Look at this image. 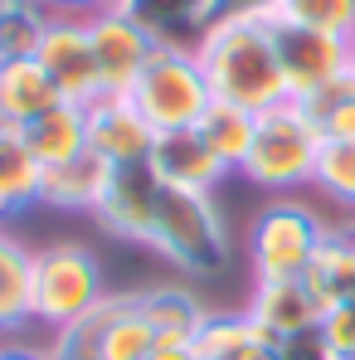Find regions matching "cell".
Returning <instances> with one entry per match:
<instances>
[{
  "instance_id": "1",
  "label": "cell",
  "mask_w": 355,
  "mask_h": 360,
  "mask_svg": "<svg viewBox=\"0 0 355 360\" xmlns=\"http://www.w3.org/2000/svg\"><path fill=\"white\" fill-rule=\"evenodd\" d=\"M200 68L209 78L214 103H234L243 112H268L292 103L288 78L278 63L273 25H243V20H214L200 39Z\"/></svg>"
},
{
  "instance_id": "2",
  "label": "cell",
  "mask_w": 355,
  "mask_h": 360,
  "mask_svg": "<svg viewBox=\"0 0 355 360\" xmlns=\"http://www.w3.org/2000/svg\"><path fill=\"white\" fill-rule=\"evenodd\" d=\"M146 243H151L161 258H171L180 273H195V278H214V273H224V263H229L224 214H219L214 195H195V190H171V185H166Z\"/></svg>"
},
{
  "instance_id": "3",
  "label": "cell",
  "mask_w": 355,
  "mask_h": 360,
  "mask_svg": "<svg viewBox=\"0 0 355 360\" xmlns=\"http://www.w3.org/2000/svg\"><path fill=\"white\" fill-rule=\"evenodd\" d=\"M316 156H321L316 122L306 117L302 103H283V108L258 112L253 146H248V161L238 166V176L253 180L258 190L283 195V190H297V185H311Z\"/></svg>"
},
{
  "instance_id": "4",
  "label": "cell",
  "mask_w": 355,
  "mask_h": 360,
  "mask_svg": "<svg viewBox=\"0 0 355 360\" xmlns=\"http://www.w3.org/2000/svg\"><path fill=\"white\" fill-rule=\"evenodd\" d=\"M131 103H136L141 117L156 127V136L161 131H190V127H200V117L214 108V93H209V78L200 68V54L161 44L151 54V63H146V73L136 78Z\"/></svg>"
},
{
  "instance_id": "5",
  "label": "cell",
  "mask_w": 355,
  "mask_h": 360,
  "mask_svg": "<svg viewBox=\"0 0 355 360\" xmlns=\"http://www.w3.org/2000/svg\"><path fill=\"white\" fill-rule=\"evenodd\" d=\"M108 297L103 263L83 243H49L34 253V321L54 336L78 326L93 307Z\"/></svg>"
},
{
  "instance_id": "6",
  "label": "cell",
  "mask_w": 355,
  "mask_h": 360,
  "mask_svg": "<svg viewBox=\"0 0 355 360\" xmlns=\"http://www.w3.org/2000/svg\"><path fill=\"white\" fill-rule=\"evenodd\" d=\"M326 224L316 210H306L302 200H278L268 205L253 229H248V263L258 273V283H292L306 278V268L316 263L321 243H326Z\"/></svg>"
},
{
  "instance_id": "7",
  "label": "cell",
  "mask_w": 355,
  "mask_h": 360,
  "mask_svg": "<svg viewBox=\"0 0 355 360\" xmlns=\"http://www.w3.org/2000/svg\"><path fill=\"white\" fill-rule=\"evenodd\" d=\"M273 44H278V63H283L292 103H311L321 88H331L341 73H351V44L341 34H321V30L273 20Z\"/></svg>"
},
{
  "instance_id": "8",
  "label": "cell",
  "mask_w": 355,
  "mask_h": 360,
  "mask_svg": "<svg viewBox=\"0 0 355 360\" xmlns=\"http://www.w3.org/2000/svg\"><path fill=\"white\" fill-rule=\"evenodd\" d=\"M34 63L49 73V83L59 88L63 103L88 108L93 98H103V73H98V54H93L88 20H78V15H54L49 30H44V39H39Z\"/></svg>"
},
{
  "instance_id": "9",
  "label": "cell",
  "mask_w": 355,
  "mask_h": 360,
  "mask_svg": "<svg viewBox=\"0 0 355 360\" xmlns=\"http://www.w3.org/2000/svg\"><path fill=\"white\" fill-rule=\"evenodd\" d=\"M88 34H93V54H98V73H103V93L112 98H131L136 78L146 73L151 54L161 49L151 30H141L127 10L108 5L98 15H88Z\"/></svg>"
},
{
  "instance_id": "10",
  "label": "cell",
  "mask_w": 355,
  "mask_h": 360,
  "mask_svg": "<svg viewBox=\"0 0 355 360\" xmlns=\"http://www.w3.org/2000/svg\"><path fill=\"white\" fill-rule=\"evenodd\" d=\"M88 151L98 161H108L112 171L117 166H146L151 161V146H156V127L136 112L131 98H93L88 108Z\"/></svg>"
},
{
  "instance_id": "11",
  "label": "cell",
  "mask_w": 355,
  "mask_h": 360,
  "mask_svg": "<svg viewBox=\"0 0 355 360\" xmlns=\"http://www.w3.org/2000/svg\"><path fill=\"white\" fill-rule=\"evenodd\" d=\"M161 195L166 185L156 180L151 166H117L108 190H103V205H98V219L122 234V239L146 243L151 239V224H156V210H161Z\"/></svg>"
},
{
  "instance_id": "12",
  "label": "cell",
  "mask_w": 355,
  "mask_h": 360,
  "mask_svg": "<svg viewBox=\"0 0 355 360\" xmlns=\"http://www.w3.org/2000/svg\"><path fill=\"white\" fill-rule=\"evenodd\" d=\"M248 316L268 341L288 346V341H302V336H316L326 307L306 288V278H292V283H258L253 302H248Z\"/></svg>"
},
{
  "instance_id": "13",
  "label": "cell",
  "mask_w": 355,
  "mask_h": 360,
  "mask_svg": "<svg viewBox=\"0 0 355 360\" xmlns=\"http://www.w3.org/2000/svg\"><path fill=\"white\" fill-rule=\"evenodd\" d=\"M161 185L171 190H195V195H214V185L229 176V166L205 146V136L190 127V131H161L156 146H151V161H146Z\"/></svg>"
},
{
  "instance_id": "14",
  "label": "cell",
  "mask_w": 355,
  "mask_h": 360,
  "mask_svg": "<svg viewBox=\"0 0 355 360\" xmlns=\"http://www.w3.org/2000/svg\"><path fill=\"white\" fill-rule=\"evenodd\" d=\"M141 30L156 34V44L171 49H200L205 30L214 25V0H112Z\"/></svg>"
},
{
  "instance_id": "15",
  "label": "cell",
  "mask_w": 355,
  "mask_h": 360,
  "mask_svg": "<svg viewBox=\"0 0 355 360\" xmlns=\"http://www.w3.org/2000/svg\"><path fill=\"white\" fill-rule=\"evenodd\" d=\"M156 341L151 316L141 311V292H112L98 307V360H146Z\"/></svg>"
},
{
  "instance_id": "16",
  "label": "cell",
  "mask_w": 355,
  "mask_h": 360,
  "mask_svg": "<svg viewBox=\"0 0 355 360\" xmlns=\"http://www.w3.org/2000/svg\"><path fill=\"white\" fill-rule=\"evenodd\" d=\"M34 326V248L0 224V336Z\"/></svg>"
},
{
  "instance_id": "17",
  "label": "cell",
  "mask_w": 355,
  "mask_h": 360,
  "mask_svg": "<svg viewBox=\"0 0 355 360\" xmlns=\"http://www.w3.org/2000/svg\"><path fill=\"white\" fill-rule=\"evenodd\" d=\"M20 141L30 146V156L44 171H54L63 161H78L88 151V112L73 103H54L49 112H39L34 122L20 127Z\"/></svg>"
},
{
  "instance_id": "18",
  "label": "cell",
  "mask_w": 355,
  "mask_h": 360,
  "mask_svg": "<svg viewBox=\"0 0 355 360\" xmlns=\"http://www.w3.org/2000/svg\"><path fill=\"white\" fill-rule=\"evenodd\" d=\"M108 180H112V166L98 161L93 151H83L78 161H63L54 171H44V195H39V205L73 210V214H98Z\"/></svg>"
},
{
  "instance_id": "19",
  "label": "cell",
  "mask_w": 355,
  "mask_h": 360,
  "mask_svg": "<svg viewBox=\"0 0 355 360\" xmlns=\"http://www.w3.org/2000/svg\"><path fill=\"white\" fill-rule=\"evenodd\" d=\"M195 346H200V360H283V346L268 341L253 326L248 311H238V316H214L209 311V321L200 326Z\"/></svg>"
},
{
  "instance_id": "20",
  "label": "cell",
  "mask_w": 355,
  "mask_h": 360,
  "mask_svg": "<svg viewBox=\"0 0 355 360\" xmlns=\"http://www.w3.org/2000/svg\"><path fill=\"white\" fill-rule=\"evenodd\" d=\"M306 288L321 307H346L355 302V229H331L316 263L306 268Z\"/></svg>"
},
{
  "instance_id": "21",
  "label": "cell",
  "mask_w": 355,
  "mask_h": 360,
  "mask_svg": "<svg viewBox=\"0 0 355 360\" xmlns=\"http://www.w3.org/2000/svg\"><path fill=\"white\" fill-rule=\"evenodd\" d=\"M54 103H63L59 88L49 83V73L39 68L34 59H20V63H0V108L20 122H34L39 112H49Z\"/></svg>"
},
{
  "instance_id": "22",
  "label": "cell",
  "mask_w": 355,
  "mask_h": 360,
  "mask_svg": "<svg viewBox=\"0 0 355 360\" xmlns=\"http://www.w3.org/2000/svg\"><path fill=\"white\" fill-rule=\"evenodd\" d=\"M44 195V166L30 156L20 136H0V219L39 205Z\"/></svg>"
},
{
  "instance_id": "23",
  "label": "cell",
  "mask_w": 355,
  "mask_h": 360,
  "mask_svg": "<svg viewBox=\"0 0 355 360\" xmlns=\"http://www.w3.org/2000/svg\"><path fill=\"white\" fill-rule=\"evenodd\" d=\"M253 127H258V117L253 112H243V108H234V103H214L205 117H200V136H205V146L229 166V171H238L243 161H248V146H253Z\"/></svg>"
},
{
  "instance_id": "24",
  "label": "cell",
  "mask_w": 355,
  "mask_h": 360,
  "mask_svg": "<svg viewBox=\"0 0 355 360\" xmlns=\"http://www.w3.org/2000/svg\"><path fill=\"white\" fill-rule=\"evenodd\" d=\"M49 20L54 15L39 0H0V63L34 59Z\"/></svg>"
},
{
  "instance_id": "25",
  "label": "cell",
  "mask_w": 355,
  "mask_h": 360,
  "mask_svg": "<svg viewBox=\"0 0 355 360\" xmlns=\"http://www.w3.org/2000/svg\"><path fill=\"white\" fill-rule=\"evenodd\" d=\"M306 117L316 122L321 141H341V146H355V68L341 73L331 88H321L311 103H302Z\"/></svg>"
},
{
  "instance_id": "26",
  "label": "cell",
  "mask_w": 355,
  "mask_h": 360,
  "mask_svg": "<svg viewBox=\"0 0 355 360\" xmlns=\"http://www.w3.org/2000/svg\"><path fill=\"white\" fill-rule=\"evenodd\" d=\"M141 311L151 316L156 331H176V336H200V326L209 321V311L185 288H151V292H141Z\"/></svg>"
},
{
  "instance_id": "27",
  "label": "cell",
  "mask_w": 355,
  "mask_h": 360,
  "mask_svg": "<svg viewBox=\"0 0 355 360\" xmlns=\"http://www.w3.org/2000/svg\"><path fill=\"white\" fill-rule=\"evenodd\" d=\"M278 20L351 39L355 34V0H283V15Z\"/></svg>"
},
{
  "instance_id": "28",
  "label": "cell",
  "mask_w": 355,
  "mask_h": 360,
  "mask_svg": "<svg viewBox=\"0 0 355 360\" xmlns=\"http://www.w3.org/2000/svg\"><path fill=\"white\" fill-rule=\"evenodd\" d=\"M311 185H321L336 205H351V210H355V146L321 141V156H316Z\"/></svg>"
},
{
  "instance_id": "29",
  "label": "cell",
  "mask_w": 355,
  "mask_h": 360,
  "mask_svg": "<svg viewBox=\"0 0 355 360\" xmlns=\"http://www.w3.org/2000/svg\"><path fill=\"white\" fill-rule=\"evenodd\" d=\"M316 336H321V346L331 351V360H355V302H346V307H326Z\"/></svg>"
},
{
  "instance_id": "30",
  "label": "cell",
  "mask_w": 355,
  "mask_h": 360,
  "mask_svg": "<svg viewBox=\"0 0 355 360\" xmlns=\"http://www.w3.org/2000/svg\"><path fill=\"white\" fill-rule=\"evenodd\" d=\"M283 15V0H214V20H243V25H273Z\"/></svg>"
},
{
  "instance_id": "31",
  "label": "cell",
  "mask_w": 355,
  "mask_h": 360,
  "mask_svg": "<svg viewBox=\"0 0 355 360\" xmlns=\"http://www.w3.org/2000/svg\"><path fill=\"white\" fill-rule=\"evenodd\" d=\"M146 360H200V346H195V336L156 331V341H151V356H146Z\"/></svg>"
},
{
  "instance_id": "32",
  "label": "cell",
  "mask_w": 355,
  "mask_h": 360,
  "mask_svg": "<svg viewBox=\"0 0 355 360\" xmlns=\"http://www.w3.org/2000/svg\"><path fill=\"white\" fill-rule=\"evenodd\" d=\"M49 15H78V20H88V15H98V10H108L112 0H39Z\"/></svg>"
},
{
  "instance_id": "33",
  "label": "cell",
  "mask_w": 355,
  "mask_h": 360,
  "mask_svg": "<svg viewBox=\"0 0 355 360\" xmlns=\"http://www.w3.org/2000/svg\"><path fill=\"white\" fill-rule=\"evenodd\" d=\"M283 360H331V351L321 346V336H302V341L283 346Z\"/></svg>"
},
{
  "instance_id": "34",
  "label": "cell",
  "mask_w": 355,
  "mask_h": 360,
  "mask_svg": "<svg viewBox=\"0 0 355 360\" xmlns=\"http://www.w3.org/2000/svg\"><path fill=\"white\" fill-rule=\"evenodd\" d=\"M0 360H54L49 346H25V341H5L0 346Z\"/></svg>"
},
{
  "instance_id": "35",
  "label": "cell",
  "mask_w": 355,
  "mask_h": 360,
  "mask_svg": "<svg viewBox=\"0 0 355 360\" xmlns=\"http://www.w3.org/2000/svg\"><path fill=\"white\" fill-rule=\"evenodd\" d=\"M0 136H20V122L10 117V112H5V108H0Z\"/></svg>"
},
{
  "instance_id": "36",
  "label": "cell",
  "mask_w": 355,
  "mask_h": 360,
  "mask_svg": "<svg viewBox=\"0 0 355 360\" xmlns=\"http://www.w3.org/2000/svg\"><path fill=\"white\" fill-rule=\"evenodd\" d=\"M346 44H351V68H355V34H351V39H346Z\"/></svg>"
}]
</instances>
